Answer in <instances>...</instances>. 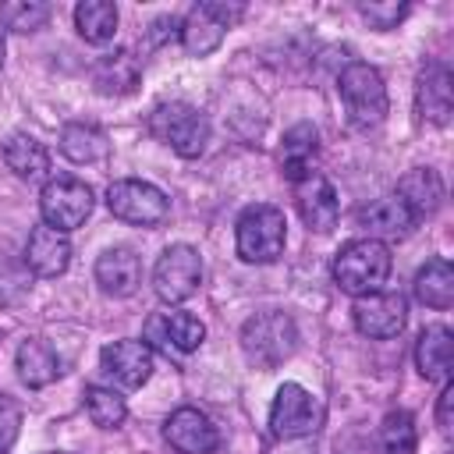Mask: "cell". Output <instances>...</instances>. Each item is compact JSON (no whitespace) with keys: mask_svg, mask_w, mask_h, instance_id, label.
Instances as JSON below:
<instances>
[{"mask_svg":"<svg viewBox=\"0 0 454 454\" xmlns=\"http://www.w3.org/2000/svg\"><path fill=\"white\" fill-rule=\"evenodd\" d=\"M337 89H340V99L348 106V121L358 131H369V128L383 124V117H387V85H383V74L372 64L351 60L340 71Z\"/></svg>","mask_w":454,"mask_h":454,"instance_id":"cell-2","label":"cell"},{"mask_svg":"<svg viewBox=\"0 0 454 454\" xmlns=\"http://www.w3.org/2000/svg\"><path fill=\"white\" fill-rule=\"evenodd\" d=\"M4 50H7V28L0 25V64H4Z\"/></svg>","mask_w":454,"mask_h":454,"instance_id":"cell-34","label":"cell"},{"mask_svg":"<svg viewBox=\"0 0 454 454\" xmlns=\"http://www.w3.org/2000/svg\"><path fill=\"white\" fill-rule=\"evenodd\" d=\"M138 277H142L138 255H135L131 248H124V245L106 248V252L96 259V284H99L106 294H114V298H128V294L138 287Z\"/></svg>","mask_w":454,"mask_h":454,"instance_id":"cell-20","label":"cell"},{"mask_svg":"<svg viewBox=\"0 0 454 454\" xmlns=\"http://www.w3.org/2000/svg\"><path fill=\"white\" fill-rule=\"evenodd\" d=\"M99 365L117 387L135 390L153 376V351L145 340H114L99 351Z\"/></svg>","mask_w":454,"mask_h":454,"instance_id":"cell-13","label":"cell"},{"mask_svg":"<svg viewBox=\"0 0 454 454\" xmlns=\"http://www.w3.org/2000/svg\"><path fill=\"white\" fill-rule=\"evenodd\" d=\"M394 195L411 209L415 220H422V216H433V213L443 206V181H440L436 170L415 167V170H408V174L397 181V192H394Z\"/></svg>","mask_w":454,"mask_h":454,"instance_id":"cell-19","label":"cell"},{"mask_svg":"<svg viewBox=\"0 0 454 454\" xmlns=\"http://www.w3.org/2000/svg\"><path fill=\"white\" fill-rule=\"evenodd\" d=\"M74 25L85 43H110L117 32V7L110 0H82L74 7Z\"/></svg>","mask_w":454,"mask_h":454,"instance_id":"cell-28","label":"cell"},{"mask_svg":"<svg viewBox=\"0 0 454 454\" xmlns=\"http://www.w3.org/2000/svg\"><path fill=\"white\" fill-rule=\"evenodd\" d=\"M238 255L245 262H273L287 241V220L277 206L255 202L238 216Z\"/></svg>","mask_w":454,"mask_h":454,"instance_id":"cell-5","label":"cell"},{"mask_svg":"<svg viewBox=\"0 0 454 454\" xmlns=\"http://www.w3.org/2000/svg\"><path fill=\"white\" fill-rule=\"evenodd\" d=\"M202 284V259L192 245H170L153 266V291L167 305L188 301Z\"/></svg>","mask_w":454,"mask_h":454,"instance_id":"cell-9","label":"cell"},{"mask_svg":"<svg viewBox=\"0 0 454 454\" xmlns=\"http://www.w3.org/2000/svg\"><path fill=\"white\" fill-rule=\"evenodd\" d=\"M415 298L429 309H450L454 305V266L447 259H429L415 273Z\"/></svg>","mask_w":454,"mask_h":454,"instance_id":"cell-26","label":"cell"},{"mask_svg":"<svg viewBox=\"0 0 454 454\" xmlns=\"http://www.w3.org/2000/svg\"><path fill=\"white\" fill-rule=\"evenodd\" d=\"M323 426V404L301 387V383H284L273 397L270 408V429L280 440H298L309 436Z\"/></svg>","mask_w":454,"mask_h":454,"instance_id":"cell-10","label":"cell"},{"mask_svg":"<svg viewBox=\"0 0 454 454\" xmlns=\"http://www.w3.org/2000/svg\"><path fill=\"white\" fill-rule=\"evenodd\" d=\"M145 337L153 340V344H160V348H174V351H195L199 344H202V337H206V326H202V319H195L192 312H181V309H174V312H156L149 323H145Z\"/></svg>","mask_w":454,"mask_h":454,"instance_id":"cell-17","label":"cell"},{"mask_svg":"<svg viewBox=\"0 0 454 454\" xmlns=\"http://www.w3.org/2000/svg\"><path fill=\"white\" fill-rule=\"evenodd\" d=\"M85 411L99 429H117L124 422V415H128V404L114 387L92 383V387H85Z\"/></svg>","mask_w":454,"mask_h":454,"instance_id":"cell-30","label":"cell"},{"mask_svg":"<svg viewBox=\"0 0 454 454\" xmlns=\"http://www.w3.org/2000/svg\"><path fill=\"white\" fill-rule=\"evenodd\" d=\"M106 206L117 220L124 223H135V227H156L167 220L170 213V202L167 195L149 184V181H138V177H121L106 188Z\"/></svg>","mask_w":454,"mask_h":454,"instance_id":"cell-8","label":"cell"},{"mask_svg":"<svg viewBox=\"0 0 454 454\" xmlns=\"http://www.w3.org/2000/svg\"><path fill=\"white\" fill-rule=\"evenodd\" d=\"M241 14H245V4H227V0H202V4H195L184 14V21H181V43H184V50L192 57L213 53L223 43L227 28Z\"/></svg>","mask_w":454,"mask_h":454,"instance_id":"cell-6","label":"cell"},{"mask_svg":"<svg viewBox=\"0 0 454 454\" xmlns=\"http://www.w3.org/2000/svg\"><path fill=\"white\" fill-rule=\"evenodd\" d=\"M419 433L408 411H387L376 429V454H415Z\"/></svg>","mask_w":454,"mask_h":454,"instance_id":"cell-29","label":"cell"},{"mask_svg":"<svg viewBox=\"0 0 454 454\" xmlns=\"http://www.w3.org/2000/svg\"><path fill=\"white\" fill-rule=\"evenodd\" d=\"M390 248L387 241H376V238H355L348 241L337 255H333V280L340 291L362 298V294H372L387 284L390 277Z\"/></svg>","mask_w":454,"mask_h":454,"instance_id":"cell-1","label":"cell"},{"mask_svg":"<svg viewBox=\"0 0 454 454\" xmlns=\"http://www.w3.org/2000/svg\"><path fill=\"white\" fill-rule=\"evenodd\" d=\"M163 436L181 454H213L220 447L216 426L199 408H177V411H170V419L163 426Z\"/></svg>","mask_w":454,"mask_h":454,"instance_id":"cell-14","label":"cell"},{"mask_svg":"<svg viewBox=\"0 0 454 454\" xmlns=\"http://www.w3.org/2000/svg\"><path fill=\"white\" fill-rule=\"evenodd\" d=\"M138 78H142V67H138L131 50L103 53L96 60V67H92V82H96V89L103 96H128V92H135Z\"/></svg>","mask_w":454,"mask_h":454,"instance_id":"cell-21","label":"cell"},{"mask_svg":"<svg viewBox=\"0 0 454 454\" xmlns=\"http://www.w3.org/2000/svg\"><path fill=\"white\" fill-rule=\"evenodd\" d=\"M46 21H50V4H39V0H14L0 7V25L14 32H35Z\"/></svg>","mask_w":454,"mask_h":454,"instance_id":"cell-31","label":"cell"},{"mask_svg":"<svg viewBox=\"0 0 454 454\" xmlns=\"http://www.w3.org/2000/svg\"><path fill=\"white\" fill-rule=\"evenodd\" d=\"M450 351H454V340H450V330L447 326H426L419 333V344H415V365L426 380H443L450 376Z\"/></svg>","mask_w":454,"mask_h":454,"instance_id":"cell-22","label":"cell"},{"mask_svg":"<svg viewBox=\"0 0 454 454\" xmlns=\"http://www.w3.org/2000/svg\"><path fill=\"white\" fill-rule=\"evenodd\" d=\"M60 153L71 160V163H96L110 153V138L103 128L96 124H85V121H71L64 124L60 131Z\"/></svg>","mask_w":454,"mask_h":454,"instance_id":"cell-24","label":"cell"},{"mask_svg":"<svg viewBox=\"0 0 454 454\" xmlns=\"http://www.w3.org/2000/svg\"><path fill=\"white\" fill-rule=\"evenodd\" d=\"M96 199H92V188L78 177H50L39 192V213H43V223L57 227V231H74L89 220Z\"/></svg>","mask_w":454,"mask_h":454,"instance_id":"cell-7","label":"cell"},{"mask_svg":"<svg viewBox=\"0 0 454 454\" xmlns=\"http://www.w3.org/2000/svg\"><path fill=\"white\" fill-rule=\"evenodd\" d=\"M294 206H298L309 231H333L337 227V216H340L337 188L323 174L309 170L305 177L294 181Z\"/></svg>","mask_w":454,"mask_h":454,"instance_id":"cell-12","label":"cell"},{"mask_svg":"<svg viewBox=\"0 0 454 454\" xmlns=\"http://www.w3.org/2000/svg\"><path fill=\"white\" fill-rule=\"evenodd\" d=\"M149 128L156 138H163L177 156L184 160H195L206 153V142H209V117L192 106V103H160L149 117Z\"/></svg>","mask_w":454,"mask_h":454,"instance_id":"cell-3","label":"cell"},{"mask_svg":"<svg viewBox=\"0 0 454 454\" xmlns=\"http://www.w3.org/2000/svg\"><path fill=\"white\" fill-rule=\"evenodd\" d=\"M358 14L372 28H394L408 14V4H358Z\"/></svg>","mask_w":454,"mask_h":454,"instance_id":"cell-32","label":"cell"},{"mask_svg":"<svg viewBox=\"0 0 454 454\" xmlns=\"http://www.w3.org/2000/svg\"><path fill=\"white\" fill-rule=\"evenodd\" d=\"M241 348L259 369H273L298 348V330L287 312H259L241 326Z\"/></svg>","mask_w":454,"mask_h":454,"instance_id":"cell-4","label":"cell"},{"mask_svg":"<svg viewBox=\"0 0 454 454\" xmlns=\"http://www.w3.org/2000/svg\"><path fill=\"white\" fill-rule=\"evenodd\" d=\"M71 262V241L64 231L50 227V223H39L32 227L28 241H25V266L35 273V277H60Z\"/></svg>","mask_w":454,"mask_h":454,"instance_id":"cell-15","label":"cell"},{"mask_svg":"<svg viewBox=\"0 0 454 454\" xmlns=\"http://www.w3.org/2000/svg\"><path fill=\"white\" fill-rule=\"evenodd\" d=\"M14 362H18L21 383H28V387H46V383H53L60 376V358L53 355V348L46 340H25L18 348Z\"/></svg>","mask_w":454,"mask_h":454,"instance_id":"cell-27","label":"cell"},{"mask_svg":"<svg viewBox=\"0 0 454 454\" xmlns=\"http://www.w3.org/2000/svg\"><path fill=\"white\" fill-rule=\"evenodd\" d=\"M316 153H319V131H316V124L301 121V124H294V128L284 131V142H280V167H284L287 177H294V181L305 177Z\"/></svg>","mask_w":454,"mask_h":454,"instance_id":"cell-23","label":"cell"},{"mask_svg":"<svg viewBox=\"0 0 454 454\" xmlns=\"http://www.w3.org/2000/svg\"><path fill=\"white\" fill-rule=\"evenodd\" d=\"M4 163L21 181H43V177H50V153L32 135H11L7 145H4Z\"/></svg>","mask_w":454,"mask_h":454,"instance_id":"cell-25","label":"cell"},{"mask_svg":"<svg viewBox=\"0 0 454 454\" xmlns=\"http://www.w3.org/2000/svg\"><path fill=\"white\" fill-rule=\"evenodd\" d=\"M0 454H7V440H0Z\"/></svg>","mask_w":454,"mask_h":454,"instance_id":"cell-35","label":"cell"},{"mask_svg":"<svg viewBox=\"0 0 454 454\" xmlns=\"http://www.w3.org/2000/svg\"><path fill=\"white\" fill-rule=\"evenodd\" d=\"M450 411H454V383L447 380L440 390V404H436V426L440 433H450Z\"/></svg>","mask_w":454,"mask_h":454,"instance_id":"cell-33","label":"cell"},{"mask_svg":"<svg viewBox=\"0 0 454 454\" xmlns=\"http://www.w3.org/2000/svg\"><path fill=\"white\" fill-rule=\"evenodd\" d=\"M415 103H419V117L433 121V124H447L450 121V71L447 64L433 60L422 67L419 74V89H415Z\"/></svg>","mask_w":454,"mask_h":454,"instance_id":"cell-18","label":"cell"},{"mask_svg":"<svg viewBox=\"0 0 454 454\" xmlns=\"http://www.w3.org/2000/svg\"><path fill=\"white\" fill-rule=\"evenodd\" d=\"M358 227H365L369 231V238H376V241H383V238H408L411 234V227L419 223L415 216H411V209L397 199V195H383V199H372L369 206H362L358 209Z\"/></svg>","mask_w":454,"mask_h":454,"instance_id":"cell-16","label":"cell"},{"mask_svg":"<svg viewBox=\"0 0 454 454\" xmlns=\"http://www.w3.org/2000/svg\"><path fill=\"white\" fill-rule=\"evenodd\" d=\"M351 319H355L358 333H365L372 340H387V337H397L404 330L408 301L401 291H372V294L355 298Z\"/></svg>","mask_w":454,"mask_h":454,"instance_id":"cell-11","label":"cell"}]
</instances>
